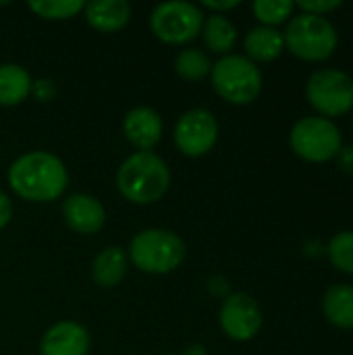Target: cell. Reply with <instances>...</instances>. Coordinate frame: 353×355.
I'll list each match as a JSON object with an SVG mask.
<instances>
[{
    "instance_id": "obj_1",
    "label": "cell",
    "mask_w": 353,
    "mask_h": 355,
    "mask_svg": "<svg viewBox=\"0 0 353 355\" xmlns=\"http://www.w3.org/2000/svg\"><path fill=\"white\" fill-rule=\"evenodd\" d=\"M8 185L25 202L48 204L67 191L69 173L64 162L52 152L33 150L10 164Z\"/></svg>"
},
{
    "instance_id": "obj_2",
    "label": "cell",
    "mask_w": 353,
    "mask_h": 355,
    "mask_svg": "<svg viewBox=\"0 0 353 355\" xmlns=\"http://www.w3.org/2000/svg\"><path fill=\"white\" fill-rule=\"evenodd\" d=\"M171 187V171L154 152H133L117 171V189L131 204H154Z\"/></svg>"
},
{
    "instance_id": "obj_3",
    "label": "cell",
    "mask_w": 353,
    "mask_h": 355,
    "mask_svg": "<svg viewBox=\"0 0 353 355\" xmlns=\"http://www.w3.org/2000/svg\"><path fill=\"white\" fill-rule=\"evenodd\" d=\"M127 256L141 272L166 275L183 264L187 245L177 233L169 229H146L131 239Z\"/></svg>"
},
{
    "instance_id": "obj_4",
    "label": "cell",
    "mask_w": 353,
    "mask_h": 355,
    "mask_svg": "<svg viewBox=\"0 0 353 355\" xmlns=\"http://www.w3.org/2000/svg\"><path fill=\"white\" fill-rule=\"evenodd\" d=\"M210 81L214 92L229 104H252L262 92V73L248 56L227 54L212 62Z\"/></svg>"
},
{
    "instance_id": "obj_5",
    "label": "cell",
    "mask_w": 353,
    "mask_h": 355,
    "mask_svg": "<svg viewBox=\"0 0 353 355\" xmlns=\"http://www.w3.org/2000/svg\"><path fill=\"white\" fill-rule=\"evenodd\" d=\"M285 46L302 60L318 62L329 58L337 48V31L325 17L302 12L293 17L283 33Z\"/></svg>"
},
{
    "instance_id": "obj_6",
    "label": "cell",
    "mask_w": 353,
    "mask_h": 355,
    "mask_svg": "<svg viewBox=\"0 0 353 355\" xmlns=\"http://www.w3.org/2000/svg\"><path fill=\"white\" fill-rule=\"evenodd\" d=\"M204 19L206 15L198 4L185 0H169L154 6L150 15V29L160 42L183 46L202 33Z\"/></svg>"
},
{
    "instance_id": "obj_7",
    "label": "cell",
    "mask_w": 353,
    "mask_h": 355,
    "mask_svg": "<svg viewBox=\"0 0 353 355\" xmlns=\"http://www.w3.org/2000/svg\"><path fill=\"white\" fill-rule=\"evenodd\" d=\"M291 150L308 162H327L339 154L341 133L325 116H306L298 121L289 135Z\"/></svg>"
},
{
    "instance_id": "obj_8",
    "label": "cell",
    "mask_w": 353,
    "mask_h": 355,
    "mask_svg": "<svg viewBox=\"0 0 353 355\" xmlns=\"http://www.w3.org/2000/svg\"><path fill=\"white\" fill-rule=\"evenodd\" d=\"M306 96L325 119L345 114L353 108V79L337 69H320L308 79Z\"/></svg>"
},
{
    "instance_id": "obj_9",
    "label": "cell",
    "mask_w": 353,
    "mask_h": 355,
    "mask_svg": "<svg viewBox=\"0 0 353 355\" xmlns=\"http://www.w3.org/2000/svg\"><path fill=\"white\" fill-rule=\"evenodd\" d=\"M173 137H175V146L181 154H185L189 158H200L216 146L218 123L210 110L191 108L179 116Z\"/></svg>"
},
{
    "instance_id": "obj_10",
    "label": "cell",
    "mask_w": 353,
    "mask_h": 355,
    "mask_svg": "<svg viewBox=\"0 0 353 355\" xmlns=\"http://www.w3.org/2000/svg\"><path fill=\"white\" fill-rule=\"evenodd\" d=\"M218 324L229 339L250 341L262 329V310L252 295L233 293L221 306Z\"/></svg>"
},
{
    "instance_id": "obj_11",
    "label": "cell",
    "mask_w": 353,
    "mask_h": 355,
    "mask_svg": "<svg viewBox=\"0 0 353 355\" xmlns=\"http://www.w3.org/2000/svg\"><path fill=\"white\" fill-rule=\"evenodd\" d=\"M62 220L79 235H96L106 223V210L94 196L71 193L62 200Z\"/></svg>"
},
{
    "instance_id": "obj_12",
    "label": "cell",
    "mask_w": 353,
    "mask_h": 355,
    "mask_svg": "<svg viewBox=\"0 0 353 355\" xmlns=\"http://www.w3.org/2000/svg\"><path fill=\"white\" fill-rule=\"evenodd\" d=\"M87 352L89 333L73 320L52 324L40 341V355H87Z\"/></svg>"
},
{
    "instance_id": "obj_13",
    "label": "cell",
    "mask_w": 353,
    "mask_h": 355,
    "mask_svg": "<svg viewBox=\"0 0 353 355\" xmlns=\"http://www.w3.org/2000/svg\"><path fill=\"white\" fill-rule=\"evenodd\" d=\"M162 119L150 106H135L123 119V133L137 152H152L162 137Z\"/></svg>"
},
{
    "instance_id": "obj_14",
    "label": "cell",
    "mask_w": 353,
    "mask_h": 355,
    "mask_svg": "<svg viewBox=\"0 0 353 355\" xmlns=\"http://www.w3.org/2000/svg\"><path fill=\"white\" fill-rule=\"evenodd\" d=\"M85 21L100 33H114L123 29L131 19V4L127 0H94L87 2Z\"/></svg>"
},
{
    "instance_id": "obj_15",
    "label": "cell",
    "mask_w": 353,
    "mask_h": 355,
    "mask_svg": "<svg viewBox=\"0 0 353 355\" xmlns=\"http://www.w3.org/2000/svg\"><path fill=\"white\" fill-rule=\"evenodd\" d=\"M127 266H129V256L125 254V250L119 245H108L96 256L92 264V279L98 287L112 289L125 279Z\"/></svg>"
},
{
    "instance_id": "obj_16",
    "label": "cell",
    "mask_w": 353,
    "mask_h": 355,
    "mask_svg": "<svg viewBox=\"0 0 353 355\" xmlns=\"http://www.w3.org/2000/svg\"><path fill=\"white\" fill-rule=\"evenodd\" d=\"M243 48L252 62H270L281 56L285 48V40H283V33L277 31L275 27L260 25L248 31L243 40Z\"/></svg>"
},
{
    "instance_id": "obj_17",
    "label": "cell",
    "mask_w": 353,
    "mask_h": 355,
    "mask_svg": "<svg viewBox=\"0 0 353 355\" xmlns=\"http://www.w3.org/2000/svg\"><path fill=\"white\" fill-rule=\"evenodd\" d=\"M33 79L29 71L15 62L0 64V106H17L31 94Z\"/></svg>"
},
{
    "instance_id": "obj_18",
    "label": "cell",
    "mask_w": 353,
    "mask_h": 355,
    "mask_svg": "<svg viewBox=\"0 0 353 355\" xmlns=\"http://www.w3.org/2000/svg\"><path fill=\"white\" fill-rule=\"evenodd\" d=\"M322 312L331 324L353 329V285H333L322 300Z\"/></svg>"
},
{
    "instance_id": "obj_19",
    "label": "cell",
    "mask_w": 353,
    "mask_h": 355,
    "mask_svg": "<svg viewBox=\"0 0 353 355\" xmlns=\"http://www.w3.org/2000/svg\"><path fill=\"white\" fill-rule=\"evenodd\" d=\"M202 40L208 50L227 56L237 42V27L225 15H208L202 25Z\"/></svg>"
},
{
    "instance_id": "obj_20",
    "label": "cell",
    "mask_w": 353,
    "mask_h": 355,
    "mask_svg": "<svg viewBox=\"0 0 353 355\" xmlns=\"http://www.w3.org/2000/svg\"><path fill=\"white\" fill-rule=\"evenodd\" d=\"M175 71L185 81H202L212 71V60L200 48H183L175 56Z\"/></svg>"
},
{
    "instance_id": "obj_21",
    "label": "cell",
    "mask_w": 353,
    "mask_h": 355,
    "mask_svg": "<svg viewBox=\"0 0 353 355\" xmlns=\"http://www.w3.org/2000/svg\"><path fill=\"white\" fill-rule=\"evenodd\" d=\"M29 10L46 21H64L83 12L85 2L81 0H31Z\"/></svg>"
},
{
    "instance_id": "obj_22",
    "label": "cell",
    "mask_w": 353,
    "mask_h": 355,
    "mask_svg": "<svg viewBox=\"0 0 353 355\" xmlns=\"http://www.w3.org/2000/svg\"><path fill=\"white\" fill-rule=\"evenodd\" d=\"M293 6L295 4L291 0H256L252 10L264 27H273L287 21L293 12Z\"/></svg>"
},
{
    "instance_id": "obj_23",
    "label": "cell",
    "mask_w": 353,
    "mask_h": 355,
    "mask_svg": "<svg viewBox=\"0 0 353 355\" xmlns=\"http://www.w3.org/2000/svg\"><path fill=\"white\" fill-rule=\"evenodd\" d=\"M329 258L337 270L353 275V231L337 233L329 243Z\"/></svg>"
},
{
    "instance_id": "obj_24",
    "label": "cell",
    "mask_w": 353,
    "mask_h": 355,
    "mask_svg": "<svg viewBox=\"0 0 353 355\" xmlns=\"http://www.w3.org/2000/svg\"><path fill=\"white\" fill-rule=\"evenodd\" d=\"M298 6H300L304 12H308V15H318V17H322V15H327V12H331V10H335V8H339V6H341V0H302V2H298Z\"/></svg>"
},
{
    "instance_id": "obj_25",
    "label": "cell",
    "mask_w": 353,
    "mask_h": 355,
    "mask_svg": "<svg viewBox=\"0 0 353 355\" xmlns=\"http://www.w3.org/2000/svg\"><path fill=\"white\" fill-rule=\"evenodd\" d=\"M31 94L40 100V102H50L54 100L56 96V83L48 77H42V79H35L33 85H31Z\"/></svg>"
},
{
    "instance_id": "obj_26",
    "label": "cell",
    "mask_w": 353,
    "mask_h": 355,
    "mask_svg": "<svg viewBox=\"0 0 353 355\" xmlns=\"http://www.w3.org/2000/svg\"><path fill=\"white\" fill-rule=\"evenodd\" d=\"M337 164H339V168H341L343 173H347V175H352L353 177V146H345V148L339 150V154H337Z\"/></svg>"
},
{
    "instance_id": "obj_27",
    "label": "cell",
    "mask_w": 353,
    "mask_h": 355,
    "mask_svg": "<svg viewBox=\"0 0 353 355\" xmlns=\"http://www.w3.org/2000/svg\"><path fill=\"white\" fill-rule=\"evenodd\" d=\"M12 218V202L10 198L0 189V229H4Z\"/></svg>"
},
{
    "instance_id": "obj_28",
    "label": "cell",
    "mask_w": 353,
    "mask_h": 355,
    "mask_svg": "<svg viewBox=\"0 0 353 355\" xmlns=\"http://www.w3.org/2000/svg\"><path fill=\"white\" fill-rule=\"evenodd\" d=\"M235 6H239V0H204L202 2V6L200 8H208V10H214V15H221L223 10H231V8H235Z\"/></svg>"
},
{
    "instance_id": "obj_29",
    "label": "cell",
    "mask_w": 353,
    "mask_h": 355,
    "mask_svg": "<svg viewBox=\"0 0 353 355\" xmlns=\"http://www.w3.org/2000/svg\"><path fill=\"white\" fill-rule=\"evenodd\" d=\"M183 355H208V354H206V347H204V345H191V347H187V349H185V354Z\"/></svg>"
},
{
    "instance_id": "obj_30",
    "label": "cell",
    "mask_w": 353,
    "mask_h": 355,
    "mask_svg": "<svg viewBox=\"0 0 353 355\" xmlns=\"http://www.w3.org/2000/svg\"><path fill=\"white\" fill-rule=\"evenodd\" d=\"M4 4H6V2H2V0H0V6H4Z\"/></svg>"
}]
</instances>
